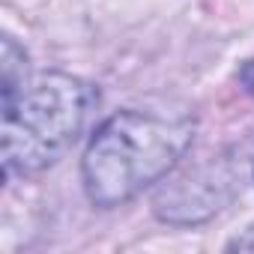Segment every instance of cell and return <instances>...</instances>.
Listing matches in <instances>:
<instances>
[{
  "mask_svg": "<svg viewBox=\"0 0 254 254\" xmlns=\"http://www.w3.org/2000/svg\"><path fill=\"white\" fill-rule=\"evenodd\" d=\"M27 54L15 45L12 36H3V54H0V72H3V81H0V93L9 96L15 93L24 81H27Z\"/></svg>",
  "mask_w": 254,
  "mask_h": 254,
  "instance_id": "obj_4",
  "label": "cell"
},
{
  "mask_svg": "<svg viewBox=\"0 0 254 254\" xmlns=\"http://www.w3.org/2000/svg\"><path fill=\"white\" fill-rule=\"evenodd\" d=\"M230 248H239V251H254V227L245 230V236H236L230 242Z\"/></svg>",
  "mask_w": 254,
  "mask_h": 254,
  "instance_id": "obj_6",
  "label": "cell"
},
{
  "mask_svg": "<svg viewBox=\"0 0 254 254\" xmlns=\"http://www.w3.org/2000/svg\"><path fill=\"white\" fill-rule=\"evenodd\" d=\"M194 138V120L186 114L120 111L90 138L81 177L96 206H120L165 180Z\"/></svg>",
  "mask_w": 254,
  "mask_h": 254,
  "instance_id": "obj_1",
  "label": "cell"
},
{
  "mask_svg": "<svg viewBox=\"0 0 254 254\" xmlns=\"http://www.w3.org/2000/svg\"><path fill=\"white\" fill-rule=\"evenodd\" d=\"M96 99L87 81L66 72L27 78L15 93L3 96V174L33 177L57 165L78 141Z\"/></svg>",
  "mask_w": 254,
  "mask_h": 254,
  "instance_id": "obj_2",
  "label": "cell"
},
{
  "mask_svg": "<svg viewBox=\"0 0 254 254\" xmlns=\"http://www.w3.org/2000/svg\"><path fill=\"white\" fill-rule=\"evenodd\" d=\"M233 191V177L224 168L206 165L197 174H186L156 197V215L171 224H194L221 209Z\"/></svg>",
  "mask_w": 254,
  "mask_h": 254,
  "instance_id": "obj_3",
  "label": "cell"
},
{
  "mask_svg": "<svg viewBox=\"0 0 254 254\" xmlns=\"http://www.w3.org/2000/svg\"><path fill=\"white\" fill-rule=\"evenodd\" d=\"M239 81H242V87L254 96V60H248V63L239 69Z\"/></svg>",
  "mask_w": 254,
  "mask_h": 254,
  "instance_id": "obj_5",
  "label": "cell"
}]
</instances>
